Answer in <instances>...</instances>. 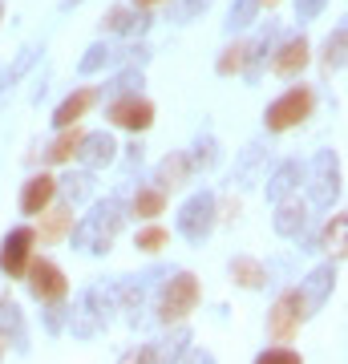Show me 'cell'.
I'll return each instance as SVG.
<instances>
[{"label": "cell", "mask_w": 348, "mask_h": 364, "mask_svg": "<svg viewBox=\"0 0 348 364\" xmlns=\"http://www.w3.org/2000/svg\"><path fill=\"white\" fill-rule=\"evenodd\" d=\"M122 227H126V203L122 198H105L85 219L73 223L69 243L81 255H110V247H114V239L122 235Z\"/></svg>", "instance_id": "cell-1"}, {"label": "cell", "mask_w": 348, "mask_h": 364, "mask_svg": "<svg viewBox=\"0 0 348 364\" xmlns=\"http://www.w3.org/2000/svg\"><path fill=\"white\" fill-rule=\"evenodd\" d=\"M65 320H69V308H65V304H45V312H41V328H45L49 336H61Z\"/></svg>", "instance_id": "cell-39"}, {"label": "cell", "mask_w": 348, "mask_h": 364, "mask_svg": "<svg viewBox=\"0 0 348 364\" xmlns=\"http://www.w3.org/2000/svg\"><path fill=\"white\" fill-rule=\"evenodd\" d=\"M41 53H45V45H25V49L13 57V65H9V73L0 77V102H4V93H13V85H21V81L28 77V69L41 61Z\"/></svg>", "instance_id": "cell-26"}, {"label": "cell", "mask_w": 348, "mask_h": 364, "mask_svg": "<svg viewBox=\"0 0 348 364\" xmlns=\"http://www.w3.org/2000/svg\"><path fill=\"white\" fill-rule=\"evenodd\" d=\"M312 105H316L312 85H292V90L280 93V97L263 109V126H268V134L296 130L300 122H308V117H312Z\"/></svg>", "instance_id": "cell-5"}, {"label": "cell", "mask_w": 348, "mask_h": 364, "mask_svg": "<svg viewBox=\"0 0 348 364\" xmlns=\"http://www.w3.org/2000/svg\"><path fill=\"white\" fill-rule=\"evenodd\" d=\"M25 284H28V296L37 304H65V296H69V275L53 259H45V255H33V263L25 272Z\"/></svg>", "instance_id": "cell-8"}, {"label": "cell", "mask_w": 348, "mask_h": 364, "mask_svg": "<svg viewBox=\"0 0 348 364\" xmlns=\"http://www.w3.org/2000/svg\"><path fill=\"white\" fill-rule=\"evenodd\" d=\"M170 4H174V21H179V25H186V21H194L199 13H206L215 0H170Z\"/></svg>", "instance_id": "cell-40"}, {"label": "cell", "mask_w": 348, "mask_h": 364, "mask_svg": "<svg viewBox=\"0 0 348 364\" xmlns=\"http://www.w3.org/2000/svg\"><path fill=\"white\" fill-rule=\"evenodd\" d=\"M78 4H85V0H61V13H73Z\"/></svg>", "instance_id": "cell-45"}, {"label": "cell", "mask_w": 348, "mask_h": 364, "mask_svg": "<svg viewBox=\"0 0 348 364\" xmlns=\"http://www.w3.org/2000/svg\"><path fill=\"white\" fill-rule=\"evenodd\" d=\"M259 4H268V9H275V4H280V0H259Z\"/></svg>", "instance_id": "cell-47"}, {"label": "cell", "mask_w": 348, "mask_h": 364, "mask_svg": "<svg viewBox=\"0 0 348 364\" xmlns=\"http://www.w3.org/2000/svg\"><path fill=\"white\" fill-rule=\"evenodd\" d=\"M271 227H275L280 239H300L304 227H308V203H300V198H284V203H275Z\"/></svg>", "instance_id": "cell-21"}, {"label": "cell", "mask_w": 348, "mask_h": 364, "mask_svg": "<svg viewBox=\"0 0 348 364\" xmlns=\"http://www.w3.org/2000/svg\"><path fill=\"white\" fill-rule=\"evenodd\" d=\"M259 0H231V13H227V21H223V28L227 33H239V28H247V25H255L259 21Z\"/></svg>", "instance_id": "cell-34"}, {"label": "cell", "mask_w": 348, "mask_h": 364, "mask_svg": "<svg viewBox=\"0 0 348 364\" xmlns=\"http://www.w3.org/2000/svg\"><path fill=\"white\" fill-rule=\"evenodd\" d=\"M0 344L13 348L16 356H28V324H25V312H21L16 299L0 304Z\"/></svg>", "instance_id": "cell-14"}, {"label": "cell", "mask_w": 348, "mask_h": 364, "mask_svg": "<svg viewBox=\"0 0 348 364\" xmlns=\"http://www.w3.org/2000/svg\"><path fill=\"white\" fill-rule=\"evenodd\" d=\"M344 235H348V219L336 210L332 219L324 223V231H320V239H316V247L328 251V255H336V263H340V259H344V247H348Z\"/></svg>", "instance_id": "cell-28"}, {"label": "cell", "mask_w": 348, "mask_h": 364, "mask_svg": "<svg viewBox=\"0 0 348 364\" xmlns=\"http://www.w3.org/2000/svg\"><path fill=\"white\" fill-rule=\"evenodd\" d=\"M105 117L114 122L117 130L146 134L150 126H154V102H150V97H142V93H122V97H110Z\"/></svg>", "instance_id": "cell-10"}, {"label": "cell", "mask_w": 348, "mask_h": 364, "mask_svg": "<svg viewBox=\"0 0 348 364\" xmlns=\"http://www.w3.org/2000/svg\"><path fill=\"white\" fill-rule=\"evenodd\" d=\"M179 364H219V356H215L211 348H203V344H191V348H186V356H182Z\"/></svg>", "instance_id": "cell-42"}, {"label": "cell", "mask_w": 348, "mask_h": 364, "mask_svg": "<svg viewBox=\"0 0 348 364\" xmlns=\"http://www.w3.org/2000/svg\"><path fill=\"white\" fill-rule=\"evenodd\" d=\"M146 28H150V13L134 9V4H114L102 21V33H110V37H142Z\"/></svg>", "instance_id": "cell-15"}, {"label": "cell", "mask_w": 348, "mask_h": 364, "mask_svg": "<svg viewBox=\"0 0 348 364\" xmlns=\"http://www.w3.org/2000/svg\"><path fill=\"white\" fill-rule=\"evenodd\" d=\"M78 146H81V130L78 126H65V130H57V138L45 146V158H49L53 166L73 162V158H78Z\"/></svg>", "instance_id": "cell-29"}, {"label": "cell", "mask_w": 348, "mask_h": 364, "mask_svg": "<svg viewBox=\"0 0 348 364\" xmlns=\"http://www.w3.org/2000/svg\"><path fill=\"white\" fill-rule=\"evenodd\" d=\"M300 182H304V166H300L296 158H288V162H280V166L268 174L263 195H268V203H284V198H292L300 191Z\"/></svg>", "instance_id": "cell-20"}, {"label": "cell", "mask_w": 348, "mask_h": 364, "mask_svg": "<svg viewBox=\"0 0 348 364\" xmlns=\"http://www.w3.org/2000/svg\"><path fill=\"white\" fill-rule=\"evenodd\" d=\"M33 251H37V235L33 227H13L0 239V275L13 284V279H25L28 263H33Z\"/></svg>", "instance_id": "cell-9"}, {"label": "cell", "mask_w": 348, "mask_h": 364, "mask_svg": "<svg viewBox=\"0 0 348 364\" xmlns=\"http://www.w3.org/2000/svg\"><path fill=\"white\" fill-rule=\"evenodd\" d=\"M203 299V287H199V275L194 272H174L162 279L158 287V299H154V316L158 324H186V316L199 308Z\"/></svg>", "instance_id": "cell-2"}, {"label": "cell", "mask_w": 348, "mask_h": 364, "mask_svg": "<svg viewBox=\"0 0 348 364\" xmlns=\"http://www.w3.org/2000/svg\"><path fill=\"white\" fill-rule=\"evenodd\" d=\"M134 9H142V13H150V9H158V4H170V0H130Z\"/></svg>", "instance_id": "cell-44"}, {"label": "cell", "mask_w": 348, "mask_h": 364, "mask_svg": "<svg viewBox=\"0 0 348 364\" xmlns=\"http://www.w3.org/2000/svg\"><path fill=\"white\" fill-rule=\"evenodd\" d=\"M117 57H122V53H117L110 41H97V45H90V49H85V57L78 61V73H81V77H93V73H102V69L114 65Z\"/></svg>", "instance_id": "cell-30"}, {"label": "cell", "mask_w": 348, "mask_h": 364, "mask_svg": "<svg viewBox=\"0 0 348 364\" xmlns=\"http://www.w3.org/2000/svg\"><path fill=\"white\" fill-rule=\"evenodd\" d=\"M191 182V162H186V154H167L162 162H158V170H154V186L162 191V195H170V191H182Z\"/></svg>", "instance_id": "cell-23"}, {"label": "cell", "mask_w": 348, "mask_h": 364, "mask_svg": "<svg viewBox=\"0 0 348 364\" xmlns=\"http://www.w3.org/2000/svg\"><path fill=\"white\" fill-rule=\"evenodd\" d=\"M138 90H142V69H134V65H126L114 81H110V93H114V97H122V93H138Z\"/></svg>", "instance_id": "cell-38"}, {"label": "cell", "mask_w": 348, "mask_h": 364, "mask_svg": "<svg viewBox=\"0 0 348 364\" xmlns=\"http://www.w3.org/2000/svg\"><path fill=\"white\" fill-rule=\"evenodd\" d=\"M9 299V279H0V304Z\"/></svg>", "instance_id": "cell-46"}, {"label": "cell", "mask_w": 348, "mask_h": 364, "mask_svg": "<svg viewBox=\"0 0 348 364\" xmlns=\"http://www.w3.org/2000/svg\"><path fill=\"white\" fill-rule=\"evenodd\" d=\"M308 320L312 316H308V308H304V299H300V287L280 291L275 304L268 308V336H271V344H292Z\"/></svg>", "instance_id": "cell-7"}, {"label": "cell", "mask_w": 348, "mask_h": 364, "mask_svg": "<svg viewBox=\"0 0 348 364\" xmlns=\"http://www.w3.org/2000/svg\"><path fill=\"white\" fill-rule=\"evenodd\" d=\"M271 37H275V28H268L259 41H251V57H247V69H243L247 81L263 77V61H268V53H271Z\"/></svg>", "instance_id": "cell-35"}, {"label": "cell", "mask_w": 348, "mask_h": 364, "mask_svg": "<svg viewBox=\"0 0 348 364\" xmlns=\"http://www.w3.org/2000/svg\"><path fill=\"white\" fill-rule=\"evenodd\" d=\"M41 219V231L37 235V243H45V247H53V243H61V239H69V231H73V207H65V203H49V207L37 215Z\"/></svg>", "instance_id": "cell-17"}, {"label": "cell", "mask_w": 348, "mask_h": 364, "mask_svg": "<svg viewBox=\"0 0 348 364\" xmlns=\"http://www.w3.org/2000/svg\"><path fill=\"white\" fill-rule=\"evenodd\" d=\"M167 243H170V231L162 227V223H142L138 235H134V247L142 251V255H158Z\"/></svg>", "instance_id": "cell-33"}, {"label": "cell", "mask_w": 348, "mask_h": 364, "mask_svg": "<svg viewBox=\"0 0 348 364\" xmlns=\"http://www.w3.org/2000/svg\"><path fill=\"white\" fill-rule=\"evenodd\" d=\"M324 4H328V0H296V21H304V25L316 21V16L324 13Z\"/></svg>", "instance_id": "cell-41"}, {"label": "cell", "mask_w": 348, "mask_h": 364, "mask_svg": "<svg viewBox=\"0 0 348 364\" xmlns=\"http://www.w3.org/2000/svg\"><path fill=\"white\" fill-rule=\"evenodd\" d=\"M57 195L65 198V207H81V203H90V198H93L90 170H78V174H65V178H57Z\"/></svg>", "instance_id": "cell-27"}, {"label": "cell", "mask_w": 348, "mask_h": 364, "mask_svg": "<svg viewBox=\"0 0 348 364\" xmlns=\"http://www.w3.org/2000/svg\"><path fill=\"white\" fill-rule=\"evenodd\" d=\"M308 61H312V45H308V37L300 33V37H288L280 49L271 53V73L275 77H300L304 69H308Z\"/></svg>", "instance_id": "cell-12"}, {"label": "cell", "mask_w": 348, "mask_h": 364, "mask_svg": "<svg viewBox=\"0 0 348 364\" xmlns=\"http://www.w3.org/2000/svg\"><path fill=\"white\" fill-rule=\"evenodd\" d=\"M259 158H263V142H251V146L243 150V158H239V166H235V178H231V182H239V186H251V182H255Z\"/></svg>", "instance_id": "cell-36"}, {"label": "cell", "mask_w": 348, "mask_h": 364, "mask_svg": "<svg viewBox=\"0 0 348 364\" xmlns=\"http://www.w3.org/2000/svg\"><path fill=\"white\" fill-rule=\"evenodd\" d=\"M179 235L191 243V247H203L211 231L219 227V195L215 191H194L186 203L179 207Z\"/></svg>", "instance_id": "cell-4"}, {"label": "cell", "mask_w": 348, "mask_h": 364, "mask_svg": "<svg viewBox=\"0 0 348 364\" xmlns=\"http://www.w3.org/2000/svg\"><path fill=\"white\" fill-rule=\"evenodd\" d=\"M255 364H304V356L296 348H288V344H271L255 356Z\"/></svg>", "instance_id": "cell-37"}, {"label": "cell", "mask_w": 348, "mask_h": 364, "mask_svg": "<svg viewBox=\"0 0 348 364\" xmlns=\"http://www.w3.org/2000/svg\"><path fill=\"white\" fill-rule=\"evenodd\" d=\"M191 328L186 324H170L167 332L158 340H150V360L154 364H179L182 356H186V348H191Z\"/></svg>", "instance_id": "cell-19"}, {"label": "cell", "mask_w": 348, "mask_h": 364, "mask_svg": "<svg viewBox=\"0 0 348 364\" xmlns=\"http://www.w3.org/2000/svg\"><path fill=\"white\" fill-rule=\"evenodd\" d=\"M304 178H308V198L312 207L320 210H332L344 195V182H340V158L336 150H320V154L312 158V170H304Z\"/></svg>", "instance_id": "cell-6"}, {"label": "cell", "mask_w": 348, "mask_h": 364, "mask_svg": "<svg viewBox=\"0 0 348 364\" xmlns=\"http://www.w3.org/2000/svg\"><path fill=\"white\" fill-rule=\"evenodd\" d=\"M227 275H231V284L243 287V291H263L268 279H271V272L259 259H251V255H235V259L227 263Z\"/></svg>", "instance_id": "cell-22"}, {"label": "cell", "mask_w": 348, "mask_h": 364, "mask_svg": "<svg viewBox=\"0 0 348 364\" xmlns=\"http://www.w3.org/2000/svg\"><path fill=\"white\" fill-rule=\"evenodd\" d=\"M344 53H348V28L344 25H336L332 33H328V41H324V69L328 73H340L344 69Z\"/></svg>", "instance_id": "cell-32"}, {"label": "cell", "mask_w": 348, "mask_h": 364, "mask_svg": "<svg viewBox=\"0 0 348 364\" xmlns=\"http://www.w3.org/2000/svg\"><path fill=\"white\" fill-rule=\"evenodd\" d=\"M167 210V195L158 186H138L134 198L126 203V219H138V223H158V215Z\"/></svg>", "instance_id": "cell-24"}, {"label": "cell", "mask_w": 348, "mask_h": 364, "mask_svg": "<svg viewBox=\"0 0 348 364\" xmlns=\"http://www.w3.org/2000/svg\"><path fill=\"white\" fill-rule=\"evenodd\" d=\"M78 162H81L85 170H105V166H114V162H117V142H114V134H105V130L81 134Z\"/></svg>", "instance_id": "cell-13"}, {"label": "cell", "mask_w": 348, "mask_h": 364, "mask_svg": "<svg viewBox=\"0 0 348 364\" xmlns=\"http://www.w3.org/2000/svg\"><path fill=\"white\" fill-rule=\"evenodd\" d=\"M336 279H340V263H320V267H312L304 279H300V299H304V308H308V316H316L332 299L336 291Z\"/></svg>", "instance_id": "cell-11"}, {"label": "cell", "mask_w": 348, "mask_h": 364, "mask_svg": "<svg viewBox=\"0 0 348 364\" xmlns=\"http://www.w3.org/2000/svg\"><path fill=\"white\" fill-rule=\"evenodd\" d=\"M117 364H154V360H150V344H138V348H130Z\"/></svg>", "instance_id": "cell-43"}, {"label": "cell", "mask_w": 348, "mask_h": 364, "mask_svg": "<svg viewBox=\"0 0 348 364\" xmlns=\"http://www.w3.org/2000/svg\"><path fill=\"white\" fill-rule=\"evenodd\" d=\"M97 102H102V90H93V85H81V90H73L61 105H57V109H53V126H57V130H65V126H78V122L90 114Z\"/></svg>", "instance_id": "cell-18"}, {"label": "cell", "mask_w": 348, "mask_h": 364, "mask_svg": "<svg viewBox=\"0 0 348 364\" xmlns=\"http://www.w3.org/2000/svg\"><path fill=\"white\" fill-rule=\"evenodd\" d=\"M0 360H4V344H0Z\"/></svg>", "instance_id": "cell-49"}, {"label": "cell", "mask_w": 348, "mask_h": 364, "mask_svg": "<svg viewBox=\"0 0 348 364\" xmlns=\"http://www.w3.org/2000/svg\"><path fill=\"white\" fill-rule=\"evenodd\" d=\"M53 198H57V178H53V174H33V178H25V186H21L16 207H21V215L37 219V215L49 207Z\"/></svg>", "instance_id": "cell-16"}, {"label": "cell", "mask_w": 348, "mask_h": 364, "mask_svg": "<svg viewBox=\"0 0 348 364\" xmlns=\"http://www.w3.org/2000/svg\"><path fill=\"white\" fill-rule=\"evenodd\" d=\"M110 312H114V287L105 291L102 284H93L73 299L65 328H69L78 340H93V336H102L105 328H110Z\"/></svg>", "instance_id": "cell-3"}, {"label": "cell", "mask_w": 348, "mask_h": 364, "mask_svg": "<svg viewBox=\"0 0 348 364\" xmlns=\"http://www.w3.org/2000/svg\"><path fill=\"white\" fill-rule=\"evenodd\" d=\"M219 158H223L219 138H215V134H199V138L191 142L186 162H191V174H211V170L219 166Z\"/></svg>", "instance_id": "cell-25"}, {"label": "cell", "mask_w": 348, "mask_h": 364, "mask_svg": "<svg viewBox=\"0 0 348 364\" xmlns=\"http://www.w3.org/2000/svg\"><path fill=\"white\" fill-rule=\"evenodd\" d=\"M247 57H251V41H235V45H227V49L219 53L215 73H219V77H235V73H243Z\"/></svg>", "instance_id": "cell-31"}, {"label": "cell", "mask_w": 348, "mask_h": 364, "mask_svg": "<svg viewBox=\"0 0 348 364\" xmlns=\"http://www.w3.org/2000/svg\"><path fill=\"white\" fill-rule=\"evenodd\" d=\"M0 21H4V0H0Z\"/></svg>", "instance_id": "cell-48"}]
</instances>
